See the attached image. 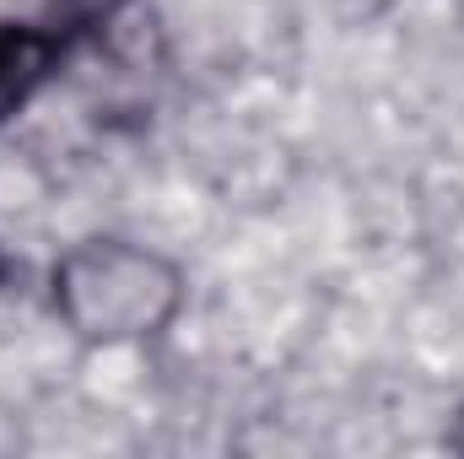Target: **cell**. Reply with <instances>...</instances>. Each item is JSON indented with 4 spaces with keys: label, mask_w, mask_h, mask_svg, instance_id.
<instances>
[{
    "label": "cell",
    "mask_w": 464,
    "mask_h": 459,
    "mask_svg": "<svg viewBox=\"0 0 464 459\" xmlns=\"http://www.w3.org/2000/svg\"><path fill=\"white\" fill-rule=\"evenodd\" d=\"M60 54H65V38L54 27L0 22V124L33 103V93L54 76Z\"/></svg>",
    "instance_id": "obj_1"
}]
</instances>
